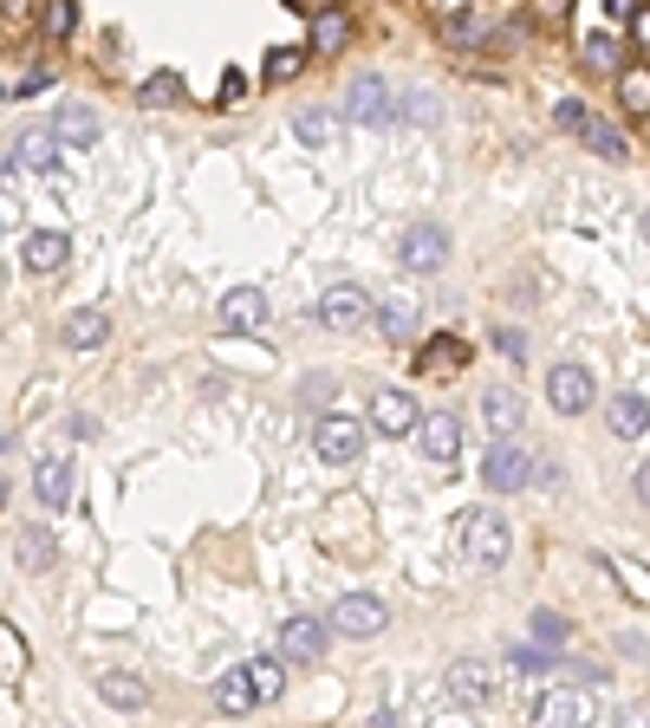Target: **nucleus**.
Segmentation results:
<instances>
[{"label": "nucleus", "mask_w": 650, "mask_h": 728, "mask_svg": "<svg viewBox=\"0 0 650 728\" xmlns=\"http://www.w3.org/2000/svg\"><path fill=\"white\" fill-rule=\"evenodd\" d=\"M456 547L475 573H501L514 540H508V521L495 508H469V514H456Z\"/></svg>", "instance_id": "f257e3e1"}, {"label": "nucleus", "mask_w": 650, "mask_h": 728, "mask_svg": "<svg viewBox=\"0 0 650 728\" xmlns=\"http://www.w3.org/2000/svg\"><path fill=\"white\" fill-rule=\"evenodd\" d=\"M553 124H560V130H573V137H579L592 156H606V163H625V156H632L625 130H619V124H606L599 111H586L579 98H560V104H553Z\"/></svg>", "instance_id": "f03ea898"}, {"label": "nucleus", "mask_w": 650, "mask_h": 728, "mask_svg": "<svg viewBox=\"0 0 650 728\" xmlns=\"http://www.w3.org/2000/svg\"><path fill=\"white\" fill-rule=\"evenodd\" d=\"M313 449H319V462L345 469V462H358V456H365V423H358V417H345V410H332V417H319Z\"/></svg>", "instance_id": "7ed1b4c3"}, {"label": "nucleus", "mask_w": 650, "mask_h": 728, "mask_svg": "<svg viewBox=\"0 0 650 728\" xmlns=\"http://www.w3.org/2000/svg\"><path fill=\"white\" fill-rule=\"evenodd\" d=\"M482 482H488L495 495H514V488L540 482V462H527L514 443H488V456H482Z\"/></svg>", "instance_id": "20e7f679"}, {"label": "nucleus", "mask_w": 650, "mask_h": 728, "mask_svg": "<svg viewBox=\"0 0 650 728\" xmlns=\"http://www.w3.org/2000/svg\"><path fill=\"white\" fill-rule=\"evenodd\" d=\"M326 638H332V618H306V612H299V618L280 625V651H273V657H280V664H319V657H326Z\"/></svg>", "instance_id": "39448f33"}, {"label": "nucleus", "mask_w": 650, "mask_h": 728, "mask_svg": "<svg viewBox=\"0 0 650 728\" xmlns=\"http://www.w3.org/2000/svg\"><path fill=\"white\" fill-rule=\"evenodd\" d=\"M384 625H391V605L371 599V592H345L332 605V631H345V638H378Z\"/></svg>", "instance_id": "423d86ee"}, {"label": "nucleus", "mask_w": 650, "mask_h": 728, "mask_svg": "<svg viewBox=\"0 0 650 728\" xmlns=\"http://www.w3.org/2000/svg\"><path fill=\"white\" fill-rule=\"evenodd\" d=\"M345 117H358V124H391V117H397V91H391L378 72H365V78H352V91H345Z\"/></svg>", "instance_id": "0eeeda50"}, {"label": "nucleus", "mask_w": 650, "mask_h": 728, "mask_svg": "<svg viewBox=\"0 0 650 728\" xmlns=\"http://www.w3.org/2000/svg\"><path fill=\"white\" fill-rule=\"evenodd\" d=\"M443 254H449V234H443L436 221H417V228H404V241H397V260H404L410 273H436Z\"/></svg>", "instance_id": "6e6552de"}, {"label": "nucleus", "mask_w": 650, "mask_h": 728, "mask_svg": "<svg viewBox=\"0 0 650 728\" xmlns=\"http://www.w3.org/2000/svg\"><path fill=\"white\" fill-rule=\"evenodd\" d=\"M365 312H378V306H371V293H365L358 280H339V286L319 299V325H332V332H352V325H365Z\"/></svg>", "instance_id": "1a4fd4ad"}, {"label": "nucleus", "mask_w": 650, "mask_h": 728, "mask_svg": "<svg viewBox=\"0 0 650 728\" xmlns=\"http://www.w3.org/2000/svg\"><path fill=\"white\" fill-rule=\"evenodd\" d=\"M547 404H553L560 417L592 410V371H586V365H553V371H547Z\"/></svg>", "instance_id": "9d476101"}, {"label": "nucleus", "mask_w": 650, "mask_h": 728, "mask_svg": "<svg viewBox=\"0 0 650 728\" xmlns=\"http://www.w3.org/2000/svg\"><path fill=\"white\" fill-rule=\"evenodd\" d=\"M443 690H449L462 710H475V703H488V697H495V670H488L482 657H456V664L443 670Z\"/></svg>", "instance_id": "9b49d317"}, {"label": "nucleus", "mask_w": 650, "mask_h": 728, "mask_svg": "<svg viewBox=\"0 0 650 728\" xmlns=\"http://www.w3.org/2000/svg\"><path fill=\"white\" fill-rule=\"evenodd\" d=\"M371 430H378V436H410V430H423L417 397H410V391H378V397H371Z\"/></svg>", "instance_id": "f8f14e48"}, {"label": "nucleus", "mask_w": 650, "mask_h": 728, "mask_svg": "<svg viewBox=\"0 0 650 728\" xmlns=\"http://www.w3.org/2000/svg\"><path fill=\"white\" fill-rule=\"evenodd\" d=\"M540 728H592V697H586L579 684L547 690V697H540Z\"/></svg>", "instance_id": "ddd939ff"}, {"label": "nucleus", "mask_w": 650, "mask_h": 728, "mask_svg": "<svg viewBox=\"0 0 650 728\" xmlns=\"http://www.w3.org/2000/svg\"><path fill=\"white\" fill-rule=\"evenodd\" d=\"M482 423H488L495 443H508V436L521 430V391H514V384H488V391H482Z\"/></svg>", "instance_id": "4468645a"}, {"label": "nucleus", "mask_w": 650, "mask_h": 728, "mask_svg": "<svg viewBox=\"0 0 650 728\" xmlns=\"http://www.w3.org/2000/svg\"><path fill=\"white\" fill-rule=\"evenodd\" d=\"M20 260H26L33 273H59V267L72 260V241H65L59 228H33V234L20 241Z\"/></svg>", "instance_id": "2eb2a0df"}, {"label": "nucleus", "mask_w": 650, "mask_h": 728, "mask_svg": "<svg viewBox=\"0 0 650 728\" xmlns=\"http://www.w3.org/2000/svg\"><path fill=\"white\" fill-rule=\"evenodd\" d=\"M417 443H423V456H430V462H443V469H449V462L462 456V423H456L449 410H436V417H423Z\"/></svg>", "instance_id": "dca6fc26"}, {"label": "nucleus", "mask_w": 650, "mask_h": 728, "mask_svg": "<svg viewBox=\"0 0 650 728\" xmlns=\"http://www.w3.org/2000/svg\"><path fill=\"white\" fill-rule=\"evenodd\" d=\"M20 163H26V169H39V176H46V169H59V130H20V137H13V163H7V169H20Z\"/></svg>", "instance_id": "f3484780"}, {"label": "nucleus", "mask_w": 650, "mask_h": 728, "mask_svg": "<svg viewBox=\"0 0 650 728\" xmlns=\"http://www.w3.org/2000/svg\"><path fill=\"white\" fill-rule=\"evenodd\" d=\"M221 325H234V332H260V325H267V293H260V286H234V293L221 299Z\"/></svg>", "instance_id": "a211bd4d"}, {"label": "nucleus", "mask_w": 650, "mask_h": 728, "mask_svg": "<svg viewBox=\"0 0 650 728\" xmlns=\"http://www.w3.org/2000/svg\"><path fill=\"white\" fill-rule=\"evenodd\" d=\"M606 430H612V436H625V443H632V436H645V430H650V404L638 397V391L612 397V404H606Z\"/></svg>", "instance_id": "6ab92c4d"}, {"label": "nucleus", "mask_w": 650, "mask_h": 728, "mask_svg": "<svg viewBox=\"0 0 650 728\" xmlns=\"http://www.w3.org/2000/svg\"><path fill=\"white\" fill-rule=\"evenodd\" d=\"M33 495H39L46 508H65V501H72V462H65V456H46V462L33 469Z\"/></svg>", "instance_id": "aec40b11"}, {"label": "nucleus", "mask_w": 650, "mask_h": 728, "mask_svg": "<svg viewBox=\"0 0 650 728\" xmlns=\"http://www.w3.org/2000/svg\"><path fill=\"white\" fill-rule=\"evenodd\" d=\"M462 358H469V345H462L456 332H443V339H430V345L417 352V371H423V378H443V371H462Z\"/></svg>", "instance_id": "412c9836"}, {"label": "nucleus", "mask_w": 650, "mask_h": 728, "mask_svg": "<svg viewBox=\"0 0 650 728\" xmlns=\"http://www.w3.org/2000/svg\"><path fill=\"white\" fill-rule=\"evenodd\" d=\"M293 137L313 143V150H326V143L339 137V111H332V104H306V111L293 117Z\"/></svg>", "instance_id": "4be33fe9"}, {"label": "nucleus", "mask_w": 650, "mask_h": 728, "mask_svg": "<svg viewBox=\"0 0 650 728\" xmlns=\"http://www.w3.org/2000/svg\"><path fill=\"white\" fill-rule=\"evenodd\" d=\"M98 697H104L111 710H130V716H137V710L150 703V690H143V684H137L130 670H104V677H98Z\"/></svg>", "instance_id": "5701e85b"}, {"label": "nucleus", "mask_w": 650, "mask_h": 728, "mask_svg": "<svg viewBox=\"0 0 650 728\" xmlns=\"http://www.w3.org/2000/svg\"><path fill=\"white\" fill-rule=\"evenodd\" d=\"M59 339H65L72 352H91V345L111 339V319H104V312H72V319L59 325Z\"/></svg>", "instance_id": "b1692460"}, {"label": "nucleus", "mask_w": 650, "mask_h": 728, "mask_svg": "<svg viewBox=\"0 0 650 728\" xmlns=\"http://www.w3.org/2000/svg\"><path fill=\"white\" fill-rule=\"evenodd\" d=\"M241 670H247V684H254V697H260V703H273V697L286 690V664H280V657H247Z\"/></svg>", "instance_id": "393cba45"}, {"label": "nucleus", "mask_w": 650, "mask_h": 728, "mask_svg": "<svg viewBox=\"0 0 650 728\" xmlns=\"http://www.w3.org/2000/svg\"><path fill=\"white\" fill-rule=\"evenodd\" d=\"M52 130H59V143H98V111H85V104H65Z\"/></svg>", "instance_id": "a878e982"}, {"label": "nucleus", "mask_w": 650, "mask_h": 728, "mask_svg": "<svg viewBox=\"0 0 650 728\" xmlns=\"http://www.w3.org/2000/svg\"><path fill=\"white\" fill-rule=\"evenodd\" d=\"M215 703H221V710H228V716H241V710H254V703H260V697H254V684H247V670H241V664H234V670H228V677H221V684H215Z\"/></svg>", "instance_id": "bb28decb"}, {"label": "nucleus", "mask_w": 650, "mask_h": 728, "mask_svg": "<svg viewBox=\"0 0 650 728\" xmlns=\"http://www.w3.org/2000/svg\"><path fill=\"white\" fill-rule=\"evenodd\" d=\"M137 104H182V72H150L137 85Z\"/></svg>", "instance_id": "cd10ccee"}, {"label": "nucleus", "mask_w": 650, "mask_h": 728, "mask_svg": "<svg viewBox=\"0 0 650 728\" xmlns=\"http://www.w3.org/2000/svg\"><path fill=\"white\" fill-rule=\"evenodd\" d=\"M619 98H625L638 117H650V65H625V72H619Z\"/></svg>", "instance_id": "c85d7f7f"}, {"label": "nucleus", "mask_w": 650, "mask_h": 728, "mask_svg": "<svg viewBox=\"0 0 650 728\" xmlns=\"http://www.w3.org/2000/svg\"><path fill=\"white\" fill-rule=\"evenodd\" d=\"M378 339H410V325H417V312L404 306V299H391V306H378Z\"/></svg>", "instance_id": "c756f323"}, {"label": "nucleus", "mask_w": 650, "mask_h": 728, "mask_svg": "<svg viewBox=\"0 0 650 728\" xmlns=\"http://www.w3.org/2000/svg\"><path fill=\"white\" fill-rule=\"evenodd\" d=\"M299 65H306V52H299V46H280V52H267V65H260V78H267V85H286V78H293Z\"/></svg>", "instance_id": "7c9ffc66"}, {"label": "nucleus", "mask_w": 650, "mask_h": 728, "mask_svg": "<svg viewBox=\"0 0 650 728\" xmlns=\"http://www.w3.org/2000/svg\"><path fill=\"white\" fill-rule=\"evenodd\" d=\"M13 553H20V566H33V573H46V566H52V540H46L39 527H33V534H20V547H13Z\"/></svg>", "instance_id": "2f4dec72"}, {"label": "nucleus", "mask_w": 650, "mask_h": 728, "mask_svg": "<svg viewBox=\"0 0 650 728\" xmlns=\"http://www.w3.org/2000/svg\"><path fill=\"white\" fill-rule=\"evenodd\" d=\"M534 644L540 651H560L566 644V618L560 612H534Z\"/></svg>", "instance_id": "473e14b6"}, {"label": "nucleus", "mask_w": 650, "mask_h": 728, "mask_svg": "<svg viewBox=\"0 0 650 728\" xmlns=\"http://www.w3.org/2000/svg\"><path fill=\"white\" fill-rule=\"evenodd\" d=\"M0 664H7V677H26V644H20V625H0Z\"/></svg>", "instance_id": "72a5a7b5"}, {"label": "nucleus", "mask_w": 650, "mask_h": 728, "mask_svg": "<svg viewBox=\"0 0 650 728\" xmlns=\"http://www.w3.org/2000/svg\"><path fill=\"white\" fill-rule=\"evenodd\" d=\"M46 33L52 39H72L78 33V7L72 0H46Z\"/></svg>", "instance_id": "f704fd0d"}, {"label": "nucleus", "mask_w": 650, "mask_h": 728, "mask_svg": "<svg viewBox=\"0 0 650 728\" xmlns=\"http://www.w3.org/2000/svg\"><path fill=\"white\" fill-rule=\"evenodd\" d=\"M339 39H345V20H339V13H319V20H313V52H332Z\"/></svg>", "instance_id": "c9c22d12"}, {"label": "nucleus", "mask_w": 650, "mask_h": 728, "mask_svg": "<svg viewBox=\"0 0 650 728\" xmlns=\"http://www.w3.org/2000/svg\"><path fill=\"white\" fill-rule=\"evenodd\" d=\"M612 573H619V586H625V592H632L638 605H650V579L638 573V566H632V560H612Z\"/></svg>", "instance_id": "e433bc0d"}, {"label": "nucleus", "mask_w": 650, "mask_h": 728, "mask_svg": "<svg viewBox=\"0 0 650 728\" xmlns=\"http://www.w3.org/2000/svg\"><path fill=\"white\" fill-rule=\"evenodd\" d=\"M612 52H619V46H612L606 33H586V65H612Z\"/></svg>", "instance_id": "4c0bfd02"}, {"label": "nucleus", "mask_w": 650, "mask_h": 728, "mask_svg": "<svg viewBox=\"0 0 650 728\" xmlns=\"http://www.w3.org/2000/svg\"><path fill=\"white\" fill-rule=\"evenodd\" d=\"M241 98H247V78H241V72H221V104H228V111H234V104H241Z\"/></svg>", "instance_id": "58836bf2"}, {"label": "nucleus", "mask_w": 650, "mask_h": 728, "mask_svg": "<svg viewBox=\"0 0 650 728\" xmlns=\"http://www.w3.org/2000/svg\"><path fill=\"white\" fill-rule=\"evenodd\" d=\"M26 91H46V72H26V78H13V98H26Z\"/></svg>", "instance_id": "ea45409f"}, {"label": "nucleus", "mask_w": 650, "mask_h": 728, "mask_svg": "<svg viewBox=\"0 0 650 728\" xmlns=\"http://www.w3.org/2000/svg\"><path fill=\"white\" fill-rule=\"evenodd\" d=\"M534 7H540V20H566L573 13V0H534Z\"/></svg>", "instance_id": "a19ab883"}, {"label": "nucleus", "mask_w": 650, "mask_h": 728, "mask_svg": "<svg viewBox=\"0 0 650 728\" xmlns=\"http://www.w3.org/2000/svg\"><path fill=\"white\" fill-rule=\"evenodd\" d=\"M632 39L650 52V7H638V20H632Z\"/></svg>", "instance_id": "79ce46f5"}, {"label": "nucleus", "mask_w": 650, "mask_h": 728, "mask_svg": "<svg viewBox=\"0 0 650 728\" xmlns=\"http://www.w3.org/2000/svg\"><path fill=\"white\" fill-rule=\"evenodd\" d=\"M632 495H638V501H645V508H650V462H645V469H638V475H632Z\"/></svg>", "instance_id": "37998d69"}, {"label": "nucleus", "mask_w": 650, "mask_h": 728, "mask_svg": "<svg viewBox=\"0 0 650 728\" xmlns=\"http://www.w3.org/2000/svg\"><path fill=\"white\" fill-rule=\"evenodd\" d=\"M430 728H475V723H469L462 710H449V716H436V723H430Z\"/></svg>", "instance_id": "c03bdc74"}, {"label": "nucleus", "mask_w": 650, "mask_h": 728, "mask_svg": "<svg viewBox=\"0 0 650 728\" xmlns=\"http://www.w3.org/2000/svg\"><path fill=\"white\" fill-rule=\"evenodd\" d=\"M606 7H612L619 20H638V0H606Z\"/></svg>", "instance_id": "a18cd8bd"}, {"label": "nucleus", "mask_w": 650, "mask_h": 728, "mask_svg": "<svg viewBox=\"0 0 650 728\" xmlns=\"http://www.w3.org/2000/svg\"><path fill=\"white\" fill-rule=\"evenodd\" d=\"M645 241H650V215H645Z\"/></svg>", "instance_id": "49530a36"}]
</instances>
